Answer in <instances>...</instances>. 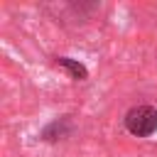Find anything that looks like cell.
I'll return each instance as SVG.
<instances>
[{"mask_svg": "<svg viewBox=\"0 0 157 157\" xmlns=\"http://www.w3.org/2000/svg\"><path fill=\"white\" fill-rule=\"evenodd\" d=\"M125 130L135 137H150L157 132V108L147 105V103H140V105H132L125 118Z\"/></svg>", "mask_w": 157, "mask_h": 157, "instance_id": "cell-1", "label": "cell"}, {"mask_svg": "<svg viewBox=\"0 0 157 157\" xmlns=\"http://www.w3.org/2000/svg\"><path fill=\"white\" fill-rule=\"evenodd\" d=\"M54 64H56L59 69H64L74 81H83V78H88V69H86L81 61L71 59V56H54Z\"/></svg>", "mask_w": 157, "mask_h": 157, "instance_id": "cell-3", "label": "cell"}, {"mask_svg": "<svg viewBox=\"0 0 157 157\" xmlns=\"http://www.w3.org/2000/svg\"><path fill=\"white\" fill-rule=\"evenodd\" d=\"M71 132H74L71 115H61V118H54L49 125H44V130L39 132V137L44 142H56V140H66Z\"/></svg>", "mask_w": 157, "mask_h": 157, "instance_id": "cell-2", "label": "cell"}]
</instances>
